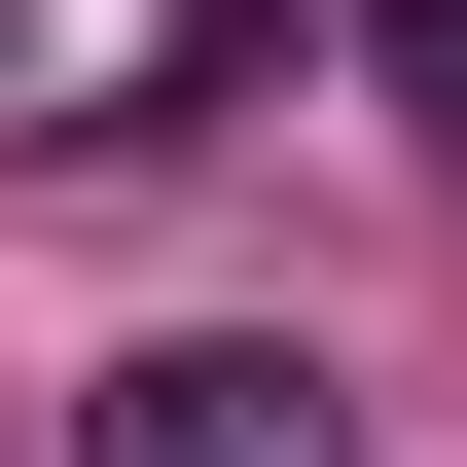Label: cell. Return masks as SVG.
Wrapping results in <instances>:
<instances>
[{
  "label": "cell",
  "mask_w": 467,
  "mask_h": 467,
  "mask_svg": "<svg viewBox=\"0 0 467 467\" xmlns=\"http://www.w3.org/2000/svg\"><path fill=\"white\" fill-rule=\"evenodd\" d=\"M72 467H359V396H324L288 324H144L109 396H72Z\"/></svg>",
  "instance_id": "obj_1"
},
{
  "label": "cell",
  "mask_w": 467,
  "mask_h": 467,
  "mask_svg": "<svg viewBox=\"0 0 467 467\" xmlns=\"http://www.w3.org/2000/svg\"><path fill=\"white\" fill-rule=\"evenodd\" d=\"M359 72H396V144H467V0H359Z\"/></svg>",
  "instance_id": "obj_2"
},
{
  "label": "cell",
  "mask_w": 467,
  "mask_h": 467,
  "mask_svg": "<svg viewBox=\"0 0 467 467\" xmlns=\"http://www.w3.org/2000/svg\"><path fill=\"white\" fill-rule=\"evenodd\" d=\"M36 36H72V0H0V72H36Z\"/></svg>",
  "instance_id": "obj_3"
}]
</instances>
